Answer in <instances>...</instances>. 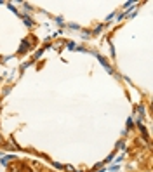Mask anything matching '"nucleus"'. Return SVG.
I'll return each mask as SVG.
<instances>
[{
  "mask_svg": "<svg viewBox=\"0 0 153 172\" xmlns=\"http://www.w3.org/2000/svg\"><path fill=\"white\" fill-rule=\"evenodd\" d=\"M26 49H28V42H23V44H21V49H19V52H26Z\"/></svg>",
  "mask_w": 153,
  "mask_h": 172,
  "instance_id": "f257e3e1",
  "label": "nucleus"
},
{
  "mask_svg": "<svg viewBox=\"0 0 153 172\" xmlns=\"http://www.w3.org/2000/svg\"><path fill=\"white\" fill-rule=\"evenodd\" d=\"M9 160H12V158H11V157H4L2 160H0V163H2V165H7V163H9Z\"/></svg>",
  "mask_w": 153,
  "mask_h": 172,
  "instance_id": "f03ea898",
  "label": "nucleus"
},
{
  "mask_svg": "<svg viewBox=\"0 0 153 172\" xmlns=\"http://www.w3.org/2000/svg\"><path fill=\"white\" fill-rule=\"evenodd\" d=\"M64 169H66V170H68V172H75V169H73V167H71V165H66V167H64Z\"/></svg>",
  "mask_w": 153,
  "mask_h": 172,
  "instance_id": "7ed1b4c3",
  "label": "nucleus"
},
{
  "mask_svg": "<svg viewBox=\"0 0 153 172\" xmlns=\"http://www.w3.org/2000/svg\"><path fill=\"white\" fill-rule=\"evenodd\" d=\"M0 144H2V136H0Z\"/></svg>",
  "mask_w": 153,
  "mask_h": 172,
  "instance_id": "20e7f679",
  "label": "nucleus"
}]
</instances>
